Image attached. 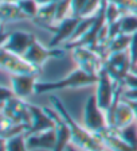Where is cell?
<instances>
[{"label": "cell", "mask_w": 137, "mask_h": 151, "mask_svg": "<svg viewBox=\"0 0 137 151\" xmlns=\"http://www.w3.org/2000/svg\"><path fill=\"white\" fill-rule=\"evenodd\" d=\"M35 39L36 38L27 31H12L8 34H3L0 49L23 57Z\"/></svg>", "instance_id": "cell-8"}, {"label": "cell", "mask_w": 137, "mask_h": 151, "mask_svg": "<svg viewBox=\"0 0 137 151\" xmlns=\"http://www.w3.org/2000/svg\"><path fill=\"white\" fill-rule=\"evenodd\" d=\"M49 115L53 117L55 122V129H56V146L54 151H65L67 146L71 143V129L66 123V120L59 115V112L55 108H44Z\"/></svg>", "instance_id": "cell-12"}, {"label": "cell", "mask_w": 137, "mask_h": 151, "mask_svg": "<svg viewBox=\"0 0 137 151\" xmlns=\"http://www.w3.org/2000/svg\"><path fill=\"white\" fill-rule=\"evenodd\" d=\"M30 124L27 123H12L9 127L1 129V139H7L11 136L19 135V134H27Z\"/></svg>", "instance_id": "cell-26"}, {"label": "cell", "mask_w": 137, "mask_h": 151, "mask_svg": "<svg viewBox=\"0 0 137 151\" xmlns=\"http://www.w3.org/2000/svg\"><path fill=\"white\" fill-rule=\"evenodd\" d=\"M73 60L77 62L78 68L90 74L98 76L103 66V58L93 49L87 46H77L73 49Z\"/></svg>", "instance_id": "cell-6"}, {"label": "cell", "mask_w": 137, "mask_h": 151, "mask_svg": "<svg viewBox=\"0 0 137 151\" xmlns=\"http://www.w3.org/2000/svg\"><path fill=\"white\" fill-rule=\"evenodd\" d=\"M36 3L39 6H46V4H50V3H54L53 0H36Z\"/></svg>", "instance_id": "cell-35"}, {"label": "cell", "mask_w": 137, "mask_h": 151, "mask_svg": "<svg viewBox=\"0 0 137 151\" xmlns=\"http://www.w3.org/2000/svg\"><path fill=\"white\" fill-rule=\"evenodd\" d=\"M66 151H83V150H79V148H77L75 146L68 145V146H67V148H66Z\"/></svg>", "instance_id": "cell-36"}, {"label": "cell", "mask_w": 137, "mask_h": 151, "mask_svg": "<svg viewBox=\"0 0 137 151\" xmlns=\"http://www.w3.org/2000/svg\"><path fill=\"white\" fill-rule=\"evenodd\" d=\"M103 0H87L86 6L83 7V9L81 11L79 18H87V16H96L98 14V11L102 7Z\"/></svg>", "instance_id": "cell-28"}, {"label": "cell", "mask_w": 137, "mask_h": 151, "mask_svg": "<svg viewBox=\"0 0 137 151\" xmlns=\"http://www.w3.org/2000/svg\"><path fill=\"white\" fill-rule=\"evenodd\" d=\"M116 131L125 142H128L129 145L137 151V122L132 123V124H129V126L124 127L121 129H116Z\"/></svg>", "instance_id": "cell-24"}, {"label": "cell", "mask_w": 137, "mask_h": 151, "mask_svg": "<svg viewBox=\"0 0 137 151\" xmlns=\"http://www.w3.org/2000/svg\"><path fill=\"white\" fill-rule=\"evenodd\" d=\"M131 38H132V35L124 34V32H120V34H117L114 38H112L109 41V43H108V55H109L110 53L129 50Z\"/></svg>", "instance_id": "cell-20"}, {"label": "cell", "mask_w": 137, "mask_h": 151, "mask_svg": "<svg viewBox=\"0 0 137 151\" xmlns=\"http://www.w3.org/2000/svg\"><path fill=\"white\" fill-rule=\"evenodd\" d=\"M27 135L19 134L7 139H1V148L3 151H30L27 147Z\"/></svg>", "instance_id": "cell-19"}, {"label": "cell", "mask_w": 137, "mask_h": 151, "mask_svg": "<svg viewBox=\"0 0 137 151\" xmlns=\"http://www.w3.org/2000/svg\"><path fill=\"white\" fill-rule=\"evenodd\" d=\"M79 16H67L66 19H63L62 22L56 23L53 26L51 31H53V38L49 42V46L50 47H58L62 43L70 41V38L73 37L75 28H77L78 23H79Z\"/></svg>", "instance_id": "cell-11"}, {"label": "cell", "mask_w": 137, "mask_h": 151, "mask_svg": "<svg viewBox=\"0 0 137 151\" xmlns=\"http://www.w3.org/2000/svg\"><path fill=\"white\" fill-rule=\"evenodd\" d=\"M65 50L66 49H58V47L50 46L44 47L43 45H41L35 39L31 46L28 47V50L26 51V54L23 55V58L32 65L41 68L44 62H47L51 58H62L65 55Z\"/></svg>", "instance_id": "cell-9"}, {"label": "cell", "mask_w": 137, "mask_h": 151, "mask_svg": "<svg viewBox=\"0 0 137 151\" xmlns=\"http://www.w3.org/2000/svg\"><path fill=\"white\" fill-rule=\"evenodd\" d=\"M136 14H137V12H136Z\"/></svg>", "instance_id": "cell-40"}, {"label": "cell", "mask_w": 137, "mask_h": 151, "mask_svg": "<svg viewBox=\"0 0 137 151\" xmlns=\"http://www.w3.org/2000/svg\"><path fill=\"white\" fill-rule=\"evenodd\" d=\"M38 84V74H16L11 76V89L14 91L16 97L28 99L35 93V88Z\"/></svg>", "instance_id": "cell-14"}, {"label": "cell", "mask_w": 137, "mask_h": 151, "mask_svg": "<svg viewBox=\"0 0 137 151\" xmlns=\"http://www.w3.org/2000/svg\"><path fill=\"white\" fill-rule=\"evenodd\" d=\"M106 119H108L109 127L114 129H121L124 127L132 124V123L137 122L133 108L131 107V104L128 101H125L122 97L117 103V105L106 115Z\"/></svg>", "instance_id": "cell-10"}, {"label": "cell", "mask_w": 137, "mask_h": 151, "mask_svg": "<svg viewBox=\"0 0 137 151\" xmlns=\"http://www.w3.org/2000/svg\"><path fill=\"white\" fill-rule=\"evenodd\" d=\"M129 53H131V57H132V63H136L137 62V31L134 34H132Z\"/></svg>", "instance_id": "cell-30"}, {"label": "cell", "mask_w": 137, "mask_h": 151, "mask_svg": "<svg viewBox=\"0 0 137 151\" xmlns=\"http://www.w3.org/2000/svg\"><path fill=\"white\" fill-rule=\"evenodd\" d=\"M55 12H56V3H50L46 6H41L39 12H38L36 18L32 19L38 26L50 30L53 28V26L55 24Z\"/></svg>", "instance_id": "cell-17"}, {"label": "cell", "mask_w": 137, "mask_h": 151, "mask_svg": "<svg viewBox=\"0 0 137 151\" xmlns=\"http://www.w3.org/2000/svg\"><path fill=\"white\" fill-rule=\"evenodd\" d=\"M4 1H19V0H4Z\"/></svg>", "instance_id": "cell-38"}, {"label": "cell", "mask_w": 137, "mask_h": 151, "mask_svg": "<svg viewBox=\"0 0 137 151\" xmlns=\"http://www.w3.org/2000/svg\"><path fill=\"white\" fill-rule=\"evenodd\" d=\"M98 81V76L90 74L82 69H75L66 77L58 80V81H38L35 93H49L54 91H62V89H71V88H81V86H89L96 85Z\"/></svg>", "instance_id": "cell-2"}, {"label": "cell", "mask_w": 137, "mask_h": 151, "mask_svg": "<svg viewBox=\"0 0 137 151\" xmlns=\"http://www.w3.org/2000/svg\"><path fill=\"white\" fill-rule=\"evenodd\" d=\"M132 57L129 50L110 53L103 61V68L108 70L110 77L116 84H124V80L132 68Z\"/></svg>", "instance_id": "cell-4"}, {"label": "cell", "mask_w": 137, "mask_h": 151, "mask_svg": "<svg viewBox=\"0 0 137 151\" xmlns=\"http://www.w3.org/2000/svg\"><path fill=\"white\" fill-rule=\"evenodd\" d=\"M0 65H1V69L6 70L11 76L38 74L39 73L38 66L30 63L22 55H16L14 53L4 50V49H0Z\"/></svg>", "instance_id": "cell-5"}, {"label": "cell", "mask_w": 137, "mask_h": 151, "mask_svg": "<svg viewBox=\"0 0 137 151\" xmlns=\"http://www.w3.org/2000/svg\"><path fill=\"white\" fill-rule=\"evenodd\" d=\"M97 101L100 104V107L105 111V113L110 109L114 100L116 94V82L110 77L108 70L102 66V69L98 73V81H97Z\"/></svg>", "instance_id": "cell-7"}, {"label": "cell", "mask_w": 137, "mask_h": 151, "mask_svg": "<svg viewBox=\"0 0 137 151\" xmlns=\"http://www.w3.org/2000/svg\"><path fill=\"white\" fill-rule=\"evenodd\" d=\"M0 15H1L3 23L26 19V15L22 12V9L19 8L18 3H15V1H1Z\"/></svg>", "instance_id": "cell-18"}, {"label": "cell", "mask_w": 137, "mask_h": 151, "mask_svg": "<svg viewBox=\"0 0 137 151\" xmlns=\"http://www.w3.org/2000/svg\"><path fill=\"white\" fill-rule=\"evenodd\" d=\"M124 84L126 88H137V74L129 72L124 80Z\"/></svg>", "instance_id": "cell-33"}, {"label": "cell", "mask_w": 137, "mask_h": 151, "mask_svg": "<svg viewBox=\"0 0 137 151\" xmlns=\"http://www.w3.org/2000/svg\"><path fill=\"white\" fill-rule=\"evenodd\" d=\"M28 107H30V112H31V123H30V128H28L26 135L55 128V122L44 111V108H41L38 105H34V104H28Z\"/></svg>", "instance_id": "cell-13"}, {"label": "cell", "mask_w": 137, "mask_h": 151, "mask_svg": "<svg viewBox=\"0 0 137 151\" xmlns=\"http://www.w3.org/2000/svg\"><path fill=\"white\" fill-rule=\"evenodd\" d=\"M126 101V100H125ZM129 104H131V107L133 108V111H134V115H136V120H137V101H128Z\"/></svg>", "instance_id": "cell-34"}, {"label": "cell", "mask_w": 137, "mask_h": 151, "mask_svg": "<svg viewBox=\"0 0 137 151\" xmlns=\"http://www.w3.org/2000/svg\"><path fill=\"white\" fill-rule=\"evenodd\" d=\"M125 14V11H122V8L116 4L114 1H109L106 0L105 4V22L108 26L113 24V23L118 22L120 19L122 18V15Z\"/></svg>", "instance_id": "cell-21"}, {"label": "cell", "mask_w": 137, "mask_h": 151, "mask_svg": "<svg viewBox=\"0 0 137 151\" xmlns=\"http://www.w3.org/2000/svg\"><path fill=\"white\" fill-rule=\"evenodd\" d=\"M86 3L87 0H71V15L73 16L81 15V11L86 6Z\"/></svg>", "instance_id": "cell-29"}, {"label": "cell", "mask_w": 137, "mask_h": 151, "mask_svg": "<svg viewBox=\"0 0 137 151\" xmlns=\"http://www.w3.org/2000/svg\"><path fill=\"white\" fill-rule=\"evenodd\" d=\"M16 97L15 93H14V91L11 88H7V86H1L0 88V100H1V103H6V101H9L11 99Z\"/></svg>", "instance_id": "cell-32"}, {"label": "cell", "mask_w": 137, "mask_h": 151, "mask_svg": "<svg viewBox=\"0 0 137 151\" xmlns=\"http://www.w3.org/2000/svg\"><path fill=\"white\" fill-rule=\"evenodd\" d=\"M105 147L110 151H136L128 142H125L121 136L117 134L114 128H108V131L100 135Z\"/></svg>", "instance_id": "cell-16"}, {"label": "cell", "mask_w": 137, "mask_h": 151, "mask_svg": "<svg viewBox=\"0 0 137 151\" xmlns=\"http://www.w3.org/2000/svg\"><path fill=\"white\" fill-rule=\"evenodd\" d=\"M83 126L96 135H102L103 132L108 131L109 124L106 119V113L97 101V96L91 94L87 99L83 109Z\"/></svg>", "instance_id": "cell-3"}, {"label": "cell", "mask_w": 137, "mask_h": 151, "mask_svg": "<svg viewBox=\"0 0 137 151\" xmlns=\"http://www.w3.org/2000/svg\"><path fill=\"white\" fill-rule=\"evenodd\" d=\"M120 31L124 34H134L137 31V14L125 12L120 20Z\"/></svg>", "instance_id": "cell-22"}, {"label": "cell", "mask_w": 137, "mask_h": 151, "mask_svg": "<svg viewBox=\"0 0 137 151\" xmlns=\"http://www.w3.org/2000/svg\"><path fill=\"white\" fill-rule=\"evenodd\" d=\"M71 15V0H59L56 1V12H55V24L62 22L63 19Z\"/></svg>", "instance_id": "cell-27"}, {"label": "cell", "mask_w": 137, "mask_h": 151, "mask_svg": "<svg viewBox=\"0 0 137 151\" xmlns=\"http://www.w3.org/2000/svg\"><path fill=\"white\" fill-rule=\"evenodd\" d=\"M50 103L53 105V108H55L59 112L61 116L66 120V123H67L70 129H71V143L70 145L75 146L77 148L83 151H106L108 150L105 147V145L102 143L100 136L90 132L86 127H81L73 119V116L68 113V111L65 108L62 101L56 96H51Z\"/></svg>", "instance_id": "cell-1"}, {"label": "cell", "mask_w": 137, "mask_h": 151, "mask_svg": "<svg viewBox=\"0 0 137 151\" xmlns=\"http://www.w3.org/2000/svg\"><path fill=\"white\" fill-rule=\"evenodd\" d=\"M131 72H132V73H134V74H137V62L132 65V68H131Z\"/></svg>", "instance_id": "cell-37"}, {"label": "cell", "mask_w": 137, "mask_h": 151, "mask_svg": "<svg viewBox=\"0 0 137 151\" xmlns=\"http://www.w3.org/2000/svg\"><path fill=\"white\" fill-rule=\"evenodd\" d=\"M53 1H54V3H56V1H59V0H53Z\"/></svg>", "instance_id": "cell-39"}, {"label": "cell", "mask_w": 137, "mask_h": 151, "mask_svg": "<svg viewBox=\"0 0 137 151\" xmlns=\"http://www.w3.org/2000/svg\"><path fill=\"white\" fill-rule=\"evenodd\" d=\"M27 147L28 150H47L54 151L56 146V129L51 128L43 132L27 135Z\"/></svg>", "instance_id": "cell-15"}, {"label": "cell", "mask_w": 137, "mask_h": 151, "mask_svg": "<svg viewBox=\"0 0 137 151\" xmlns=\"http://www.w3.org/2000/svg\"><path fill=\"white\" fill-rule=\"evenodd\" d=\"M121 97L126 101H137V88H126L125 86Z\"/></svg>", "instance_id": "cell-31"}, {"label": "cell", "mask_w": 137, "mask_h": 151, "mask_svg": "<svg viewBox=\"0 0 137 151\" xmlns=\"http://www.w3.org/2000/svg\"><path fill=\"white\" fill-rule=\"evenodd\" d=\"M98 12H100V11H98ZM96 16H87V18H81L79 19V23H78L77 28H75L74 34H73V37L70 38V41L66 42V43H71V42L78 41L81 37H83V35L90 30L91 26H93L94 20H96Z\"/></svg>", "instance_id": "cell-23"}, {"label": "cell", "mask_w": 137, "mask_h": 151, "mask_svg": "<svg viewBox=\"0 0 137 151\" xmlns=\"http://www.w3.org/2000/svg\"><path fill=\"white\" fill-rule=\"evenodd\" d=\"M15 3H18L19 8L22 9V12L28 19L36 18L39 8H41V6L36 3V0H19V1H15Z\"/></svg>", "instance_id": "cell-25"}]
</instances>
